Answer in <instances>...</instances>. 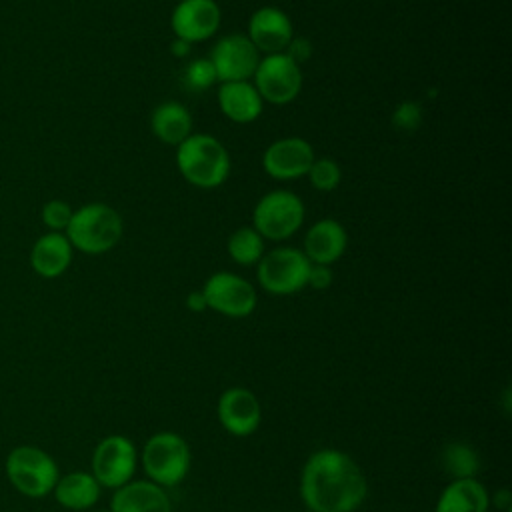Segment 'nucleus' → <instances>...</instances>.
I'll return each mask as SVG.
<instances>
[{
	"mask_svg": "<svg viewBox=\"0 0 512 512\" xmlns=\"http://www.w3.org/2000/svg\"><path fill=\"white\" fill-rule=\"evenodd\" d=\"M122 216L108 204L92 202L72 212L66 238L72 248L84 254L110 252L122 238Z\"/></svg>",
	"mask_w": 512,
	"mask_h": 512,
	"instance_id": "nucleus-3",
	"label": "nucleus"
},
{
	"mask_svg": "<svg viewBox=\"0 0 512 512\" xmlns=\"http://www.w3.org/2000/svg\"><path fill=\"white\" fill-rule=\"evenodd\" d=\"M112 512H172V504L162 486L150 480H130L114 490Z\"/></svg>",
	"mask_w": 512,
	"mask_h": 512,
	"instance_id": "nucleus-17",
	"label": "nucleus"
},
{
	"mask_svg": "<svg viewBox=\"0 0 512 512\" xmlns=\"http://www.w3.org/2000/svg\"><path fill=\"white\" fill-rule=\"evenodd\" d=\"M202 294L206 300V308H212L214 312L228 318L250 316L258 302L256 288L246 278L234 272L212 274L204 282Z\"/></svg>",
	"mask_w": 512,
	"mask_h": 512,
	"instance_id": "nucleus-10",
	"label": "nucleus"
},
{
	"mask_svg": "<svg viewBox=\"0 0 512 512\" xmlns=\"http://www.w3.org/2000/svg\"><path fill=\"white\" fill-rule=\"evenodd\" d=\"M98 512H112V510H110V508H108V510H98Z\"/></svg>",
	"mask_w": 512,
	"mask_h": 512,
	"instance_id": "nucleus-34",
	"label": "nucleus"
},
{
	"mask_svg": "<svg viewBox=\"0 0 512 512\" xmlns=\"http://www.w3.org/2000/svg\"><path fill=\"white\" fill-rule=\"evenodd\" d=\"M100 492H102V486L96 482V478L90 472L74 470L68 474H60L52 490V496L62 508L82 512L92 508L98 502Z\"/></svg>",
	"mask_w": 512,
	"mask_h": 512,
	"instance_id": "nucleus-20",
	"label": "nucleus"
},
{
	"mask_svg": "<svg viewBox=\"0 0 512 512\" xmlns=\"http://www.w3.org/2000/svg\"><path fill=\"white\" fill-rule=\"evenodd\" d=\"M332 268L326 266V264H310V270H308V280H306V286L314 288V290H324L332 284Z\"/></svg>",
	"mask_w": 512,
	"mask_h": 512,
	"instance_id": "nucleus-29",
	"label": "nucleus"
},
{
	"mask_svg": "<svg viewBox=\"0 0 512 512\" xmlns=\"http://www.w3.org/2000/svg\"><path fill=\"white\" fill-rule=\"evenodd\" d=\"M308 512H310V510H308Z\"/></svg>",
	"mask_w": 512,
	"mask_h": 512,
	"instance_id": "nucleus-35",
	"label": "nucleus"
},
{
	"mask_svg": "<svg viewBox=\"0 0 512 512\" xmlns=\"http://www.w3.org/2000/svg\"><path fill=\"white\" fill-rule=\"evenodd\" d=\"M440 462H442V468L450 476H454V480L474 478L480 468L476 452L468 444H462V442L446 444L440 454Z\"/></svg>",
	"mask_w": 512,
	"mask_h": 512,
	"instance_id": "nucleus-24",
	"label": "nucleus"
},
{
	"mask_svg": "<svg viewBox=\"0 0 512 512\" xmlns=\"http://www.w3.org/2000/svg\"><path fill=\"white\" fill-rule=\"evenodd\" d=\"M140 460L148 480L168 488L186 478L192 454L186 440L176 432H156L146 440Z\"/></svg>",
	"mask_w": 512,
	"mask_h": 512,
	"instance_id": "nucleus-5",
	"label": "nucleus"
},
{
	"mask_svg": "<svg viewBox=\"0 0 512 512\" xmlns=\"http://www.w3.org/2000/svg\"><path fill=\"white\" fill-rule=\"evenodd\" d=\"M304 222V204L290 190H272L264 194L252 212V228L268 240H286Z\"/></svg>",
	"mask_w": 512,
	"mask_h": 512,
	"instance_id": "nucleus-6",
	"label": "nucleus"
},
{
	"mask_svg": "<svg viewBox=\"0 0 512 512\" xmlns=\"http://www.w3.org/2000/svg\"><path fill=\"white\" fill-rule=\"evenodd\" d=\"M252 78L260 98L276 106L292 102L302 90L300 64H296L286 52L262 56Z\"/></svg>",
	"mask_w": 512,
	"mask_h": 512,
	"instance_id": "nucleus-8",
	"label": "nucleus"
},
{
	"mask_svg": "<svg viewBox=\"0 0 512 512\" xmlns=\"http://www.w3.org/2000/svg\"><path fill=\"white\" fill-rule=\"evenodd\" d=\"M190 46H192V44H188L186 40H180V38H176V40L170 44V52H172V56L184 58V56H188V52H190Z\"/></svg>",
	"mask_w": 512,
	"mask_h": 512,
	"instance_id": "nucleus-33",
	"label": "nucleus"
},
{
	"mask_svg": "<svg viewBox=\"0 0 512 512\" xmlns=\"http://www.w3.org/2000/svg\"><path fill=\"white\" fill-rule=\"evenodd\" d=\"M296 64L306 62L312 56V44L308 38H292L284 50Z\"/></svg>",
	"mask_w": 512,
	"mask_h": 512,
	"instance_id": "nucleus-30",
	"label": "nucleus"
},
{
	"mask_svg": "<svg viewBox=\"0 0 512 512\" xmlns=\"http://www.w3.org/2000/svg\"><path fill=\"white\" fill-rule=\"evenodd\" d=\"M4 472L12 488L32 500L52 494L60 478L56 460L44 448L34 444L14 446L6 456Z\"/></svg>",
	"mask_w": 512,
	"mask_h": 512,
	"instance_id": "nucleus-4",
	"label": "nucleus"
},
{
	"mask_svg": "<svg viewBox=\"0 0 512 512\" xmlns=\"http://www.w3.org/2000/svg\"><path fill=\"white\" fill-rule=\"evenodd\" d=\"M222 12L214 0H180L170 16L176 38L188 44L208 40L220 28Z\"/></svg>",
	"mask_w": 512,
	"mask_h": 512,
	"instance_id": "nucleus-12",
	"label": "nucleus"
},
{
	"mask_svg": "<svg viewBox=\"0 0 512 512\" xmlns=\"http://www.w3.org/2000/svg\"><path fill=\"white\" fill-rule=\"evenodd\" d=\"M72 244L60 232L40 236L30 252V266L42 278H58L72 262Z\"/></svg>",
	"mask_w": 512,
	"mask_h": 512,
	"instance_id": "nucleus-19",
	"label": "nucleus"
},
{
	"mask_svg": "<svg viewBox=\"0 0 512 512\" xmlns=\"http://www.w3.org/2000/svg\"><path fill=\"white\" fill-rule=\"evenodd\" d=\"M366 494V476L346 452L318 450L302 468L300 498L310 512H354Z\"/></svg>",
	"mask_w": 512,
	"mask_h": 512,
	"instance_id": "nucleus-1",
	"label": "nucleus"
},
{
	"mask_svg": "<svg viewBox=\"0 0 512 512\" xmlns=\"http://www.w3.org/2000/svg\"><path fill=\"white\" fill-rule=\"evenodd\" d=\"M136 460L138 454L134 442L122 434H110L96 444L92 452L90 474L102 488L116 490L132 480Z\"/></svg>",
	"mask_w": 512,
	"mask_h": 512,
	"instance_id": "nucleus-9",
	"label": "nucleus"
},
{
	"mask_svg": "<svg viewBox=\"0 0 512 512\" xmlns=\"http://www.w3.org/2000/svg\"><path fill=\"white\" fill-rule=\"evenodd\" d=\"M392 122L400 130H414L422 122V108L416 102L406 100L396 106V110L392 114Z\"/></svg>",
	"mask_w": 512,
	"mask_h": 512,
	"instance_id": "nucleus-28",
	"label": "nucleus"
},
{
	"mask_svg": "<svg viewBox=\"0 0 512 512\" xmlns=\"http://www.w3.org/2000/svg\"><path fill=\"white\" fill-rule=\"evenodd\" d=\"M216 82H218V76L210 58H196L184 70V84L194 92H202Z\"/></svg>",
	"mask_w": 512,
	"mask_h": 512,
	"instance_id": "nucleus-26",
	"label": "nucleus"
},
{
	"mask_svg": "<svg viewBox=\"0 0 512 512\" xmlns=\"http://www.w3.org/2000/svg\"><path fill=\"white\" fill-rule=\"evenodd\" d=\"M150 126L158 140L178 146L192 134V116L182 104L168 100L154 108Z\"/></svg>",
	"mask_w": 512,
	"mask_h": 512,
	"instance_id": "nucleus-22",
	"label": "nucleus"
},
{
	"mask_svg": "<svg viewBox=\"0 0 512 512\" xmlns=\"http://www.w3.org/2000/svg\"><path fill=\"white\" fill-rule=\"evenodd\" d=\"M228 254L240 266L258 264L264 256V238L252 226H242L230 234Z\"/></svg>",
	"mask_w": 512,
	"mask_h": 512,
	"instance_id": "nucleus-23",
	"label": "nucleus"
},
{
	"mask_svg": "<svg viewBox=\"0 0 512 512\" xmlns=\"http://www.w3.org/2000/svg\"><path fill=\"white\" fill-rule=\"evenodd\" d=\"M246 36L258 52L276 54L286 50L294 38V30L286 12L276 6H262L250 16Z\"/></svg>",
	"mask_w": 512,
	"mask_h": 512,
	"instance_id": "nucleus-15",
	"label": "nucleus"
},
{
	"mask_svg": "<svg viewBox=\"0 0 512 512\" xmlns=\"http://www.w3.org/2000/svg\"><path fill=\"white\" fill-rule=\"evenodd\" d=\"M310 184L320 190V192H330L334 190L338 184H340V178H342V172H340V166L336 160L332 158H320L312 162V166L308 168L306 172Z\"/></svg>",
	"mask_w": 512,
	"mask_h": 512,
	"instance_id": "nucleus-25",
	"label": "nucleus"
},
{
	"mask_svg": "<svg viewBox=\"0 0 512 512\" xmlns=\"http://www.w3.org/2000/svg\"><path fill=\"white\" fill-rule=\"evenodd\" d=\"M494 504H496V508H500L502 512H510V508H512V496H510V492L504 488V490H500L498 494H496V498H494Z\"/></svg>",
	"mask_w": 512,
	"mask_h": 512,
	"instance_id": "nucleus-32",
	"label": "nucleus"
},
{
	"mask_svg": "<svg viewBox=\"0 0 512 512\" xmlns=\"http://www.w3.org/2000/svg\"><path fill=\"white\" fill-rule=\"evenodd\" d=\"M310 260L302 250L280 246L264 254L258 262L260 286L276 296H286L302 290L308 280Z\"/></svg>",
	"mask_w": 512,
	"mask_h": 512,
	"instance_id": "nucleus-7",
	"label": "nucleus"
},
{
	"mask_svg": "<svg viewBox=\"0 0 512 512\" xmlns=\"http://www.w3.org/2000/svg\"><path fill=\"white\" fill-rule=\"evenodd\" d=\"M72 208L64 200H50L42 206V222L52 230V232H62L68 228L70 218H72Z\"/></svg>",
	"mask_w": 512,
	"mask_h": 512,
	"instance_id": "nucleus-27",
	"label": "nucleus"
},
{
	"mask_svg": "<svg viewBox=\"0 0 512 512\" xmlns=\"http://www.w3.org/2000/svg\"><path fill=\"white\" fill-rule=\"evenodd\" d=\"M186 306H188V310H192V312H202V310H206V300H204L202 290L190 292V294L186 296Z\"/></svg>",
	"mask_w": 512,
	"mask_h": 512,
	"instance_id": "nucleus-31",
	"label": "nucleus"
},
{
	"mask_svg": "<svg viewBox=\"0 0 512 512\" xmlns=\"http://www.w3.org/2000/svg\"><path fill=\"white\" fill-rule=\"evenodd\" d=\"M314 162V148L298 136H288L272 142L262 154V168L276 180H294L306 176Z\"/></svg>",
	"mask_w": 512,
	"mask_h": 512,
	"instance_id": "nucleus-13",
	"label": "nucleus"
},
{
	"mask_svg": "<svg viewBox=\"0 0 512 512\" xmlns=\"http://www.w3.org/2000/svg\"><path fill=\"white\" fill-rule=\"evenodd\" d=\"M176 166L188 184L212 190L226 182L230 174V156L218 138L210 134H190L178 144Z\"/></svg>",
	"mask_w": 512,
	"mask_h": 512,
	"instance_id": "nucleus-2",
	"label": "nucleus"
},
{
	"mask_svg": "<svg viewBox=\"0 0 512 512\" xmlns=\"http://www.w3.org/2000/svg\"><path fill=\"white\" fill-rule=\"evenodd\" d=\"M216 96L222 114L236 124H250L258 120L264 108V100L250 80L222 82Z\"/></svg>",
	"mask_w": 512,
	"mask_h": 512,
	"instance_id": "nucleus-18",
	"label": "nucleus"
},
{
	"mask_svg": "<svg viewBox=\"0 0 512 512\" xmlns=\"http://www.w3.org/2000/svg\"><path fill=\"white\" fill-rule=\"evenodd\" d=\"M260 52L246 34H228L220 38L210 54L218 82L250 80L258 68Z\"/></svg>",
	"mask_w": 512,
	"mask_h": 512,
	"instance_id": "nucleus-11",
	"label": "nucleus"
},
{
	"mask_svg": "<svg viewBox=\"0 0 512 512\" xmlns=\"http://www.w3.org/2000/svg\"><path fill=\"white\" fill-rule=\"evenodd\" d=\"M216 414L222 428L232 436L254 434L262 420V408L256 394L240 386L228 388L220 394Z\"/></svg>",
	"mask_w": 512,
	"mask_h": 512,
	"instance_id": "nucleus-14",
	"label": "nucleus"
},
{
	"mask_svg": "<svg viewBox=\"0 0 512 512\" xmlns=\"http://www.w3.org/2000/svg\"><path fill=\"white\" fill-rule=\"evenodd\" d=\"M348 234L334 218H324L312 224L304 236V256L310 264H334L346 250Z\"/></svg>",
	"mask_w": 512,
	"mask_h": 512,
	"instance_id": "nucleus-16",
	"label": "nucleus"
},
{
	"mask_svg": "<svg viewBox=\"0 0 512 512\" xmlns=\"http://www.w3.org/2000/svg\"><path fill=\"white\" fill-rule=\"evenodd\" d=\"M490 494L476 478L452 480L438 496L434 512H488Z\"/></svg>",
	"mask_w": 512,
	"mask_h": 512,
	"instance_id": "nucleus-21",
	"label": "nucleus"
}]
</instances>
